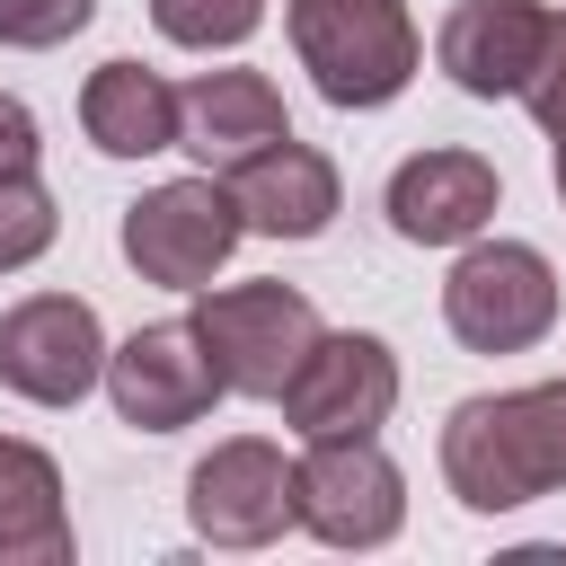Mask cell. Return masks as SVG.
I'll return each instance as SVG.
<instances>
[{"mask_svg": "<svg viewBox=\"0 0 566 566\" xmlns=\"http://www.w3.org/2000/svg\"><path fill=\"white\" fill-rule=\"evenodd\" d=\"M442 486L469 513H522L566 495V380L460 398L442 416Z\"/></svg>", "mask_w": 566, "mask_h": 566, "instance_id": "obj_1", "label": "cell"}, {"mask_svg": "<svg viewBox=\"0 0 566 566\" xmlns=\"http://www.w3.org/2000/svg\"><path fill=\"white\" fill-rule=\"evenodd\" d=\"M283 27H292V53H301L310 88L345 115H371V106L407 97V80L424 62L407 0H283Z\"/></svg>", "mask_w": 566, "mask_h": 566, "instance_id": "obj_2", "label": "cell"}, {"mask_svg": "<svg viewBox=\"0 0 566 566\" xmlns=\"http://www.w3.org/2000/svg\"><path fill=\"white\" fill-rule=\"evenodd\" d=\"M195 336H203V354H212V371H221V389L230 398H283L292 389V371L310 363V345L327 336L318 327V310H310V292L301 283H203L195 292Z\"/></svg>", "mask_w": 566, "mask_h": 566, "instance_id": "obj_3", "label": "cell"}, {"mask_svg": "<svg viewBox=\"0 0 566 566\" xmlns=\"http://www.w3.org/2000/svg\"><path fill=\"white\" fill-rule=\"evenodd\" d=\"M124 265L142 274V283H159V292H203L221 265H230V248L248 239V221H239V195H230V177H168V186H150L142 203H124Z\"/></svg>", "mask_w": 566, "mask_h": 566, "instance_id": "obj_4", "label": "cell"}, {"mask_svg": "<svg viewBox=\"0 0 566 566\" xmlns=\"http://www.w3.org/2000/svg\"><path fill=\"white\" fill-rule=\"evenodd\" d=\"M442 327L469 354H531L557 327V265L531 239H469L442 274Z\"/></svg>", "mask_w": 566, "mask_h": 566, "instance_id": "obj_5", "label": "cell"}, {"mask_svg": "<svg viewBox=\"0 0 566 566\" xmlns=\"http://www.w3.org/2000/svg\"><path fill=\"white\" fill-rule=\"evenodd\" d=\"M186 522L212 539V548H265L301 522V460H283L274 442L256 433H230L212 442L195 469H186Z\"/></svg>", "mask_w": 566, "mask_h": 566, "instance_id": "obj_6", "label": "cell"}, {"mask_svg": "<svg viewBox=\"0 0 566 566\" xmlns=\"http://www.w3.org/2000/svg\"><path fill=\"white\" fill-rule=\"evenodd\" d=\"M106 380V327L80 292H27L0 310V389L27 407H80Z\"/></svg>", "mask_w": 566, "mask_h": 566, "instance_id": "obj_7", "label": "cell"}, {"mask_svg": "<svg viewBox=\"0 0 566 566\" xmlns=\"http://www.w3.org/2000/svg\"><path fill=\"white\" fill-rule=\"evenodd\" d=\"M212 398H230V389H221L195 318L133 327V336L106 354V407H115L133 433H186V424L212 416Z\"/></svg>", "mask_w": 566, "mask_h": 566, "instance_id": "obj_8", "label": "cell"}, {"mask_svg": "<svg viewBox=\"0 0 566 566\" xmlns=\"http://www.w3.org/2000/svg\"><path fill=\"white\" fill-rule=\"evenodd\" d=\"M301 531L327 548H389L407 531V478L380 451V433L310 442L301 460Z\"/></svg>", "mask_w": 566, "mask_h": 566, "instance_id": "obj_9", "label": "cell"}, {"mask_svg": "<svg viewBox=\"0 0 566 566\" xmlns=\"http://www.w3.org/2000/svg\"><path fill=\"white\" fill-rule=\"evenodd\" d=\"M389 407H398V354H389V336H371V327H336V336H318L310 363H301L292 389H283V424H292L301 442L380 433Z\"/></svg>", "mask_w": 566, "mask_h": 566, "instance_id": "obj_10", "label": "cell"}, {"mask_svg": "<svg viewBox=\"0 0 566 566\" xmlns=\"http://www.w3.org/2000/svg\"><path fill=\"white\" fill-rule=\"evenodd\" d=\"M495 159H478V150H416V159H398L389 168V186H380V212H389V230L407 239V248H469L486 221H495Z\"/></svg>", "mask_w": 566, "mask_h": 566, "instance_id": "obj_11", "label": "cell"}, {"mask_svg": "<svg viewBox=\"0 0 566 566\" xmlns=\"http://www.w3.org/2000/svg\"><path fill=\"white\" fill-rule=\"evenodd\" d=\"M548 0H460L433 35V62L451 71V88L469 97H522L548 44Z\"/></svg>", "mask_w": 566, "mask_h": 566, "instance_id": "obj_12", "label": "cell"}, {"mask_svg": "<svg viewBox=\"0 0 566 566\" xmlns=\"http://www.w3.org/2000/svg\"><path fill=\"white\" fill-rule=\"evenodd\" d=\"M283 133H292V115H283V88L265 71H195L177 88V150H195L212 177L248 168Z\"/></svg>", "mask_w": 566, "mask_h": 566, "instance_id": "obj_13", "label": "cell"}, {"mask_svg": "<svg viewBox=\"0 0 566 566\" xmlns=\"http://www.w3.org/2000/svg\"><path fill=\"white\" fill-rule=\"evenodd\" d=\"M230 195H239V221L256 230V239H318L336 212H345V177H336V159L327 150H310V142H274V150H256L248 168H230Z\"/></svg>", "mask_w": 566, "mask_h": 566, "instance_id": "obj_14", "label": "cell"}, {"mask_svg": "<svg viewBox=\"0 0 566 566\" xmlns=\"http://www.w3.org/2000/svg\"><path fill=\"white\" fill-rule=\"evenodd\" d=\"M80 133L106 150V159H150V150H177V88L142 62H97L88 88H80Z\"/></svg>", "mask_w": 566, "mask_h": 566, "instance_id": "obj_15", "label": "cell"}, {"mask_svg": "<svg viewBox=\"0 0 566 566\" xmlns=\"http://www.w3.org/2000/svg\"><path fill=\"white\" fill-rule=\"evenodd\" d=\"M62 557H71L62 469L44 442L0 433V566H62Z\"/></svg>", "mask_w": 566, "mask_h": 566, "instance_id": "obj_16", "label": "cell"}, {"mask_svg": "<svg viewBox=\"0 0 566 566\" xmlns=\"http://www.w3.org/2000/svg\"><path fill=\"white\" fill-rule=\"evenodd\" d=\"M150 27L186 53H230L265 27V0H150Z\"/></svg>", "mask_w": 566, "mask_h": 566, "instance_id": "obj_17", "label": "cell"}, {"mask_svg": "<svg viewBox=\"0 0 566 566\" xmlns=\"http://www.w3.org/2000/svg\"><path fill=\"white\" fill-rule=\"evenodd\" d=\"M53 230H62V212H53V186L27 168V177H0V274H18V265H35L44 248H53Z\"/></svg>", "mask_w": 566, "mask_h": 566, "instance_id": "obj_18", "label": "cell"}, {"mask_svg": "<svg viewBox=\"0 0 566 566\" xmlns=\"http://www.w3.org/2000/svg\"><path fill=\"white\" fill-rule=\"evenodd\" d=\"M97 18V0H0V44L9 53H53Z\"/></svg>", "mask_w": 566, "mask_h": 566, "instance_id": "obj_19", "label": "cell"}, {"mask_svg": "<svg viewBox=\"0 0 566 566\" xmlns=\"http://www.w3.org/2000/svg\"><path fill=\"white\" fill-rule=\"evenodd\" d=\"M522 106H531V124H539V133H566V9L548 18V44H539V71H531Z\"/></svg>", "mask_w": 566, "mask_h": 566, "instance_id": "obj_20", "label": "cell"}, {"mask_svg": "<svg viewBox=\"0 0 566 566\" xmlns=\"http://www.w3.org/2000/svg\"><path fill=\"white\" fill-rule=\"evenodd\" d=\"M44 159V133H35V106L0 88V177H27Z\"/></svg>", "mask_w": 566, "mask_h": 566, "instance_id": "obj_21", "label": "cell"}, {"mask_svg": "<svg viewBox=\"0 0 566 566\" xmlns=\"http://www.w3.org/2000/svg\"><path fill=\"white\" fill-rule=\"evenodd\" d=\"M548 177H557V203H566V133H548Z\"/></svg>", "mask_w": 566, "mask_h": 566, "instance_id": "obj_22", "label": "cell"}]
</instances>
